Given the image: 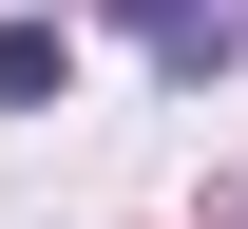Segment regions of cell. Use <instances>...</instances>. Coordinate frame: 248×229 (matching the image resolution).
Listing matches in <instances>:
<instances>
[{"label": "cell", "mask_w": 248, "mask_h": 229, "mask_svg": "<svg viewBox=\"0 0 248 229\" xmlns=\"http://www.w3.org/2000/svg\"><path fill=\"white\" fill-rule=\"evenodd\" d=\"M115 19H134V38H153V58H172V76H210V58H229V0H115Z\"/></svg>", "instance_id": "6da1fadb"}, {"label": "cell", "mask_w": 248, "mask_h": 229, "mask_svg": "<svg viewBox=\"0 0 248 229\" xmlns=\"http://www.w3.org/2000/svg\"><path fill=\"white\" fill-rule=\"evenodd\" d=\"M19 96H58V19H0V115Z\"/></svg>", "instance_id": "7a4b0ae2"}]
</instances>
